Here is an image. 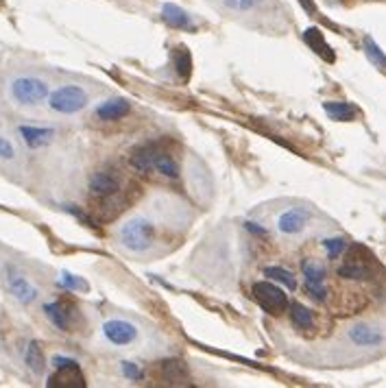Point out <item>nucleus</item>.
<instances>
[{
	"instance_id": "12",
	"label": "nucleus",
	"mask_w": 386,
	"mask_h": 388,
	"mask_svg": "<svg viewBox=\"0 0 386 388\" xmlns=\"http://www.w3.org/2000/svg\"><path fill=\"white\" fill-rule=\"evenodd\" d=\"M7 286H9L11 294L17 299V301H22V304H31V301L38 299V288H35L24 275H20L13 269L7 271Z\"/></svg>"
},
{
	"instance_id": "21",
	"label": "nucleus",
	"mask_w": 386,
	"mask_h": 388,
	"mask_svg": "<svg viewBox=\"0 0 386 388\" xmlns=\"http://www.w3.org/2000/svg\"><path fill=\"white\" fill-rule=\"evenodd\" d=\"M323 110H325V114H327L329 118H332V120L345 122V120H354V118H356V107H352L349 103L329 100V103L323 105Z\"/></svg>"
},
{
	"instance_id": "2",
	"label": "nucleus",
	"mask_w": 386,
	"mask_h": 388,
	"mask_svg": "<svg viewBox=\"0 0 386 388\" xmlns=\"http://www.w3.org/2000/svg\"><path fill=\"white\" fill-rule=\"evenodd\" d=\"M253 299L257 301V306H260L264 312L269 314H282L286 308H288V297L286 292L278 286V281H255L253 284Z\"/></svg>"
},
{
	"instance_id": "18",
	"label": "nucleus",
	"mask_w": 386,
	"mask_h": 388,
	"mask_svg": "<svg viewBox=\"0 0 386 388\" xmlns=\"http://www.w3.org/2000/svg\"><path fill=\"white\" fill-rule=\"evenodd\" d=\"M44 314L48 316V321L62 329V331H68L70 329V319H72V314L68 310V306H64L62 301H52V304H46L44 306Z\"/></svg>"
},
{
	"instance_id": "20",
	"label": "nucleus",
	"mask_w": 386,
	"mask_h": 388,
	"mask_svg": "<svg viewBox=\"0 0 386 388\" xmlns=\"http://www.w3.org/2000/svg\"><path fill=\"white\" fill-rule=\"evenodd\" d=\"M288 308H290V321H292V325H295V327H299V329H312V327H315V316H312V312L306 306L295 301V304H290Z\"/></svg>"
},
{
	"instance_id": "23",
	"label": "nucleus",
	"mask_w": 386,
	"mask_h": 388,
	"mask_svg": "<svg viewBox=\"0 0 386 388\" xmlns=\"http://www.w3.org/2000/svg\"><path fill=\"white\" fill-rule=\"evenodd\" d=\"M264 275H266L271 281H278V284H284L288 290H295V288H297V279L292 277L290 271H286V269H282V267H269V269L264 271Z\"/></svg>"
},
{
	"instance_id": "30",
	"label": "nucleus",
	"mask_w": 386,
	"mask_h": 388,
	"mask_svg": "<svg viewBox=\"0 0 386 388\" xmlns=\"http://www.w3.org/2000/svg\"><path fill=\"white\" fill-rule=\"evenodd\" d=\"M122 373L129 378V380H140L142 378V368L134 362H122Z\"/></svg>"
},
{
	"instance_id": "13",
	"label": "nucleus",
	"mask_w": 386,
	"mask_h": 388,
	"mask_svg": "<svg viewBox=\"0 0 386 388\" xmlns=\"http://www.w3.org/2000/svg\"><path fill=\"white\" fill-rule=\"evenodd\" d=\"M162 20L166 22L171 29H179V31H196V24L192 20V15L181 9L179 5L166 3L162 5Z\"/></svg>"
},
{
	"instance_id": "8",
	"label": "nucleus",
	"mask_w": 386,
	"mask_h": 388,
	"mask_svg": "<svg viewBox=\"0 0 386 388\" xmlns=\"http://www.w3.org/2000/svg\"><path fill=\"white\" fill-rule=\"evenodd\" d=\"M118 190H120V181H118V174L114 170H99L92 174V179H90L92 197L105 201L109 197H114Z\"/></svg>"
},
{
	"instance_id": "31",
	"label": "nucleus",
	"mask_w": 386,
	"mask_h": 388,
	"mask_svg": "<svg viewBox=\"0 0 386 388\" xmlns=\"http://www.w3.org/2000/svg\"><path fill=\"white\" fill-rule=\"evenodd\" d=\"M297 3L303 7V11H308V13H312V15L317 13V7H315V3H312V0H297Z\"/></svg>"
},
{
	"instance_id": "1",
	"label": "nucleus",
	"mask_w": 386,
	"mask_h": 388,
	"mask_svg": "<svg viewBox=\"0 0 386 388\" xmlns=\"http://www.w3.org/2000/svg\"><path fill=\"white\" fill-rule=\"evenodd\" d=\"M118 236H120V242L124 249L142 253L146 249H151V244L155 240V227L146 218H131L120 227Z\"/></svg>"
},
{
	"instance_id": "16",
	"label": "nucleus",
	"mask_w": 386,
	"mask_h": 388,
	"mask_svg": "<svg viewBox=\"0 0 386 388\" xmlns=\"http://www.w3.org/2000/svg\"><path fill=\"white\" fill-rule=\"evenodd\" d=\"M303 42L310 46V50H315L321 59H325V61H334V52H332V48L327 46V42H325V38H323V33H321L317 27L306 29V33H303Z\"/></svg>"
},
{
	"instance_id": "29",
	"label": "nucleus",
	"mask_w": 386,
	"mask_h": 388,
	"mask_svg": "<svg viewBox=\"0 0 386 388\" xmlns=\"http://www.w3.org/2000/svg\"><path fill=\"white\" fill-rule=\"evenodd\" d=\"M13 157H15V149H13V144L9 142L7 137L0 135V160H13Z\"/></svg>"
},
{
	"instance_id": "26",
	"label": "nucleus",
	"mask_w": 386,
	"mask_h": 388,
	"mask_svg": "<svg viewBox=\"0 0 386 388\" xmlns=\"http://www.w3.org/2000/svg\"><path fill=\"white\" fill-rule=\"evenodd\" d=\"M347 246V240L345 238H325L323 240V249L327 251V258L329 260H336Z\"/></svg>"
},
{
	"instance_id": "24",
	"label": "nucleus",
	"mask_w": 386,
	"mask_h": 388,
	"mask_svg": "<svg viewBox=\"0 0 386 388\" xmlns=\"http://www.w3.org/2000/svg\"><path fill=\"white\" fill-rule=\"evenodd\" d=\"M173 57H175V68H177V73L181 79H188L190 77V68H192V59H190V52L179 46L175 52H173Z\"/></svg>"
},
{
	"instance_id": "10",
	"label": "nucleus",
	"mask_w": 386,
	"mask_h": 388,
	"mask_svg": "<svg viewBox=\"0 0 386 388\" xmlns=\"http://www.w3.org/2000/svg\"><path fill=\"white\" fill-rule=\"evenodd\" d=\"M310 221V211L303 207H290L286 211H282L280 218H278V229L286 236H295L301 234L306 225Z\"/></svg>"
},
{
	"instance_id": "22",
	"label": "nucleus",
	"mask_w": 386,
	"mask_h": 388,
	"mask_svg": "<svg viewBox=\"0 0 386 388\" xmlns=\"http://www.w3.org/2000/svg\"><path fill=\"white\" fill-rule=\"evenodd\" d=\"M24 360H27V364H29V368H31L33 373H42V371H44V354H42L40 343L31 341V343L27 345Z\"/></svg>"
},
{
	"instance_id": "15",
	"label": "nucleus",
	"mask_w": 386,
	"mask_h": 388,
	"mask_svg": "<svg viewBox=\"0 0 386 388\" xmlns=\"http://www.w3.org/2000/svg\"><path fill=\"white\" fill-rule=\"evenodd\" d=\"M159 375L162 380L171 386H183L188 384V368L181 360H164L159 364Z\"/></svg>"
},
{
	"instance_id": "3",
	"label": "nucleus",
	"mask_w": 386,
	"mask_h": 388,
	"mask_svg": "<svg viewBox=\"0 0 386 388\" xmlns=\"http://www.w3.org/2000/svg\"><path fill=\"white\" fill-rule=\"evenodd\" d=\"M48 105H50V110L57 114H77L85 110L87 94L79 85H64L48 96Z\"/></svg>"
},
{
	"instance_id": "11",
	"label": "nucleus",
	"mask_w": 386,
	"mask_h": 388,
	"mask_svg": "<svg viewBox=\"0 0 386 388\" xmlns=\"http://www.w3.org/2000/svg\"><path fill=\"white\" fill-rule=\"evenodd\" d=\"M162 149L155 147V144H144V147H138L131 157H129V162H131V166L138 170V172H153L157 168V162L162 157Z\"/></svg>"
},
{
	"instance_id": "28",
	"label": "nucleus",
	"mask_w": 386,
	"mask_h": 388,
	"mask_svg": "<svg viewBox=\"0 0 386 388\" xmlns=\"http://www.w3.org/2000/svg\"><path fill=\"white\" fill-rule=\"evenodd\" d=\"M59 284H62L64 288H68V290H87L85 281H83L81 277H77V275H70V273H64V275H62Z\"/></svg>"
},
{
	"instance_id": "5",
	"label": "nucleus",
	"mask_w": 386,
	"mask_h": 388,
	"mask_svg": "<svg viewBox=\"0 0 386 388\" xmlns=\"http://www.w3.org/2000/svg\"><path fill=\"white\" fill-rule=\"evenodd\" d=\"M301 273H303L306 288H308L310 297L315 299L317 304H323L327 299V290H325L327 271H325V267L319 264L317 260H303L301 262Z\"/></svg>"
},
{
	"instance_id": "4",
	"label": "nucleus",
	"mask_w": 386,
	"mask_h": 388,
	"mask_svg": "<svg viewBox=\"0 0 386 388\" xmlns=\"http://www.w3.org/2000/svg\"><path fill=\"white\" fill-rule=\"evenodd\" d=\"M11 96L20 105H38L48 96V85L35 77H20L11 83Z\"/></svg>"
},
{
	"instance_id": "27",
	"label": "nucleus",
	"mask_w": 386,
	"mask_h": 388,
	"mask_svg": "<svg viewBox=\"0 0 386 388\" xmlns=\"http://www.w3.org/2000/svg\"><path fill=\"white\" fill-rule=\"evenodd\" d=\"M264 0H223V5L231 11L245 13V11H253L255 7H260Z\"/></svg>"
},
{
	"instance_id": "14",
	"label": "nucleus",
	"mask_w": 386,
	"mask_h": 388,
	"mask_svg": "<svg viewBox=\"0 0 386 388\" xmlns=\"http://www.w3.org/2000/svg\"><path fill=\"white\" fill-rule=\"evenodd\" d=\"M349 341H352L354 345H358V347H378V345H382L384 336H382V331L378 327H371L366 323H358V325H354L352 329H349Z\"/></svg>"
},
{
	"instance_id": "6",
	"label": "nucleus",
	"mask_w": 386,
	"mask_h": 388,
	"mask_svg": "<svg viewBox=\"0 0 386 388\" xmlns=\"http://www.w3.org/2000/svg\"><path fill=\"white\" fill-rule=\"evenodd\" d=\"M364 251L360 249V246H354L352 251L347 253V258L343 260V264L338 267V277L343 279H369L371 277V262L362 258Z\"/></svg>"
},
{
	"instance_id": "9",
	"label": "nucleus",
	"mask_w": 386,
	"mask_h": 388,
	"mask_svg": "<svg viewBox=\"0 0 386 388\" xmlns=\"http://www.w3.org/2000/svg\"><path fill=\"white\" fill-rule=\"evenodd\" d=\"M103 334L105 338L112 343V345H131L136 338H138V329L136 325H131L129 321H122V319H112L103 325Z\"/></svg>"
},
{
	"instance_id": "25",
	"label": "nucleus",
	"mask_w": 386,
	"mask_h": 388,
	"mask_svg": "<svg viewBox=\"0 0 386 388\" xmlns=\"http://www.w3.org/2000/svg\"><path fill=\"white\" fill-rule=\"evenodd\" d=\"M364 52H366V57H369L376 66L386 68V55H384L382 48L371 38H364Z\"/></svg>"
},
{
	"instance_id": "7",
	"label": "nucleus",
	"mask_w": 386,
	"mask_h": 388,
	"mask_svg": "<svg viewBox=\"0 0 386 388\" xmlns=\"http://www.w3.org/2000/svg\"><path fill=\"white\" fill-rule=\"evenodd\" d=\"M85 378L77 360H72L64 366H55V373L48 378V388H83Z\"/></svg>"
},
{
	"instance_id": "19",
	"label": "nucleus",
	"mask_w": 386,
	"mask_h": 388,
	"mask_svg": "<svg viewBox=\"0 0 386 388\" xmlns=\"http://www.w3.org/2000/svg\"><path fill=\"white\" fill-rule=\"evenodd\" d=\"M20 135L24 137V142L31 147V149H38V147H44L48 144L52 135H55V129H48V127H20Z\"/></svg>"
},
{
	"instance_id": "17",
	"label": "nucleus",
	"mask_w": 386,
	"mask_h": 388,
	"mask_svg": "<svg viewBox=\"0 0 386 388\" xmlns=\"http://www.w3.org/2000/svg\"><path fill=\"white\" fill-rule=\"evenodd\" d=\"M129 112H131V105H129L124 98H112V100H105L96 107V116L101 120H120L124 118Z\"/></svg>"
}]
</instances>
